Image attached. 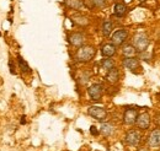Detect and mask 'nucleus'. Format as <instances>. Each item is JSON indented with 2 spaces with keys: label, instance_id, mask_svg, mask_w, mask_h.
<instances>
[{
  "label": "nucleus",
  "instance_id": "1",
  "mask_svg": "<svg viewBox=\"0 0 160 151\" xmlns=\"http://www.w3.org/2000/svg\"><path fill=\"white\" fill-rule=\"evenodd\" d=\"M95 54H96V51L92 46H81L77 52L75 58L80 63H88L94 59Z\"/></svg>",
  "mask_w": 160,
  "mask_h": 151
},
{
  "label": "nucleus",
  "instance_id": "2",
  "mask_svg": "<svg viewBox=\"0 0 160 151\" xmlns=\"http://www.w3.org/2000/svg\"><path fill=\"white\" fill-rule=\"evenodd\" d=\"M149 43H150V41H149V38L148 36L145 35V33H137L134 37H133V47L136 48V51L137 52H144L147 48H148V46H149Z\"/></svg>",
  "mask_w": 160,
  "mask_h": 151
},
{
  "label": "nucleus",
  "instance_id": "3",
  "mask_svg": "<svg viewBox=\"0 0 160 151\" xmlns=\"http://www.w3.org/2000/svg\"><path fill=\"white\" fill-rule=\"evenodd\" d=\"M88 114L92 118H95L96 120H100V122H103L106 118H107V112L105 108L102 107H99V106H91L89 107L88 110Z\"/></svg>",
  "mask_w": 160,
  "mask_h": 151
},
{
  "label": "nucleus",
  "instance_id": "4",
  "mask_svg": "<svg viewBox=\"0 0 160 151\" xmlns=\"http://www.w3.org/2000/svg\"><path fill=\"white\" fill-rule=\"evenodd\" d=\"M140 139H142V136H140L139 132L134 130V129L128 130L127 134H126V136H124V141L129 146H138L140 143Z\"/></svg>",
  "mask_w": 160,
  "mask_h": 151
},
{
  "label": "nucleus",
  "instance_id": "5",
  "mask_svg": "<svg viewBox=\"0 0 160 151\" xmlns=\"http://www.w3.org/2000/svg\"><path fill=\"white\" fill-rule=\"evenodd\" d=\"M128 37V31L124 30V28H121V30H117L116 32H113L112 37H111V43L115 44L116 47L117 46H122L126 39Z\"/></svg>",
  "mask_w": 160,
  "mask_h": 151
},
{
  "label": "nucleus",
  "instance_id": "6",
  "mask_svg": "<svg viewBox=\"0 0 160 151\" xmlns=\"http://www.w3.org/2000/svg\"><path fill=\"white\" fill-rule=\"evenodd\" d=\"M88 94L92 101H99L103 94V86L101 84H94L88 89Z\"/></svg>",
  "mask_w": 160,
  "mask_h": 151
},
{
  "label": "nucleus",
  "instance_id": "7",
  "mask_svg": "<svg viewBox=\"0 0 160 151\" xmlns=\"http://www.w3.org/2000/svg\"><path fill=\"white\" fill-rule=\"evenodd\" d=\"M148 144L149 148L152 149H160V129H154L149 134V139H148Z\"/></svg>",
  "mask_w": 160,
  "mask_h": 151
},
{
  "label": "nucleus",
  "instance_id": "8",
  "mask_svg": "<svg viewBox=\"0 0 160 151\" xmlns=\"http://www.w3.org/2000/svg\"><path fill=\"white\" fill-rule=\"evenodd\" d=\"M137 118H138V112H137V110L128 108V110H126L124 113H123V122H124V124H127V125H133V124L136 123Z\"/></svg>",
  "mask_w": 160,
  "mask_h": 151
},
{
  "label": "nucleus",
  "instance_id": "9",
  "mask_svg": "<svg viewBox=\"0 0 160 151\" xmlns=\"http://www.w3.org/2000/svg\"><path fill=\"white\" fill-rule=\"evenodd\" d=\"M136 124H137V127L142 129V130H147L149 127H150V115L147 113V112H144V113L142 114H138V118H137V120H136Z\"/></svg>",
  "mask_w": 160,
  "mask_h": 151
},
{
  "label": "nucleus",
  "instance_id": "10",
  "mask_svg": "<svg viewBox=\"0 0 160 151\" xmlns=\"http://www.w3.org/2000/svg\"><path fill=\"white\" fill-rule=\"evenodd\" d=\"M122 64H123V66H124L126 69H128V70H131V71H134L136 69H138L140 66L139 60L134 57L124 58L123 61H122Z\"/></svg>",
  "mask_w": 160,
  "mask_h": 151
},
{
  "label": "nucleus",
  "instance_id": "11",
  "mask_svg": "<svg viewBox=\"0 0 160 151\" xmlns=\"http://www.w3.org/2000/svg\"><path fill=\"white\" fill-rule=\"evenodd\" d=\"M69 42H70L72 46L80 48V47L84 46V43H85V36H84L82 33H80V32H75V33L70 35Z\"/></svg>",
  "mask_w": 160,
  "mask_h": 151
},
{
  "label": "nucleus",
  "instance_id": "12",
  "mask_svg": "<svg viewBox=\"0 0 160 151\" xmlns=\"http://www.w3.org/2000/svg\"><path fill=\"white\" fill-rule=\"evenodd\" d=\"M101 54L105 58H111L116 54V46L112 43H106L101 47Z\"/></svg>",
  "mask_w": 160,
  "mask_h": 151
},
{
  "label": "nucleus",
  "instance_id": "13",
  "mask_svg": "<svg viewBox=\"0 0 160 151\" xmlns=\"http://www.w3.org/2000/svg\"><path fill=\"white\" fill-rule=\"evenodd\" d=\"M106 80L110 84H116L120 80V71H118V69L117 68H112L111 70H108L107 74H106Z\"/></svg>",
  "mask_w": 160,
  "mask_h": 151
},
{
  "label": "nucleus",
  "instance_id": "14",
  "mask_svg": "<svg viewBox=\"0 0 160 151\" xmlns=\"http://www.w3.org/2000/svg\"><path fill=\"white\" fill-rule=\"evenodd\" d=\"M100 133L103 136H111L113 133H115V125L112 123H108V122H103L100 127Z\"/></svg>",
  "mask_w": 160,
  "mask_h": 151
},
{
  "label": "nucleus",
  "instance_id": "15",
  "mask_svg": "<svg viewBox=\"0 0 160 151\" xmlns=\"http://www.w3.org/2000/svg\"><path fill=\"white\" fill-rule=\"evenodd\" d=\"M72 21L74 23L79 25V26H86L89 23L88 17L84 16V15H81V14H74V15H72Z\"/></svg>",
  "mask_w": 160,
  "mask_h": 151
},
{
  "label": "nucleus",
  "instance_id": "16",
  "mask_svg": "<svg viewBox=\"0 0 160 151\" xmlns=\"http://www.w3.org/2000/svg\"><path fill=\"white\" fill-rule=\"evenodd\" d=\"M137 53L136 48L133 47V44H124L122 47V54L124 56V58H128V57H134Z\"/></svg>",
  "mask_w": 160,
  "mask_h": 151
},
{
  "label": "nucleus",
  "instance_id": "17",
  "mask_svg": "<svg viewBox=\"0 0 160 151\" xmlns=\"http://www.w3.org/2000/svg\"><path fill=\"white\" fill-rule=\"evenodd\" d=\"M127 12V6L122 2H117L115 6H113V14L117 16V17H122L124 16Z\"/></svg>",
  "mask_w": 160,
  "mask_h": 151
},
{
  "label": "nucleus",
  "instance_id": "18",
  "mask_svg": "<svg viewBox=\"0 0 160 151\" xmlns=\"http://www.w3.org/2000/svg\"><path fill=\"white\" fill-rule=\"evenodd\" d=\"M112 30H113V23H112L111 21L106 20V21L102 23V27H101V32H102V35H103L105 37H108V36L111 35Z\"/></svg>",
  "mask_w": 160,
  "mask_h": 151
},
{
  "label": "nucleus",
  "instance_id": "19",
  "mask_svg": "<svg viewBox=\"0 0 160 151\" xmlns=\"http://www.w3.org/2000/svg\"><path fill=\"white\" fill-rule=\"evenodd\" d=\"M65 5L73 10H81L84 7V2L81 0H65Z\"/></svg>",
  "mask_w": 160,
  "mask_h": 151
},
{
  "label": "nucleus",
  "instance_id": "20",
  "mask_svg": "<svg viewBox=\"0 0 160 151\" xmlns=\"http://www.w3.org/2000/svg\"><path fill=\"white\" fill-rule=\"evenodd\" d=\"M101 68L105 70V71H108L111 70L112 68H115V61L110 58H105L101 60Z\"/></svg>",
  "mask_w": 160,
  "mask_h": 151
},
{
  "label": "nucleus",
  "instance_id": "21",
  "mask_svg": "<svg viewBox=\"0 0 160 151\" xmlns=\"http://www.w3.org/2000/svg\"><path fill=\"white\" fill-rule=\"evenodd\" d=\"M19 65H20L21 70H22L23 73H30V66H28V64H27L20 56H19Z\"/></svg>",
  "mask_w": 160,
  "mask_h": 151
},
{
  "label": "nucleus",
  "instance_id": "22",
  "mask_svg": "<svg viewBox=\"0 0 160 151\" xmlns=\"http://www.w3.org/2000/svg\"><path fill=\"white\" fill-rule=\"evenodd\" d=\"M91 2L96 7H105L106 6V0H91Z\"/></svg>",
  "mask_w": 160,
  "mask_h": 151
},
{
  "label": "nucleus",
  "instance_id": "23",
  "mask_svg": "<svg viewBox=\"0 0 160 151\" xmlns=\"http://www.w3.org/2000/svg\"><path fill=\"white\" fill-rule=\"evenodd\" d=\"M90 133H91L92 135H95V136L99 135V130H98V128H96L95 125H91V127H90Z\"/></svg>",
  "mask_w": 160,
  "mask_h": 151
},
{
  "label": "nucleus",
  "instance_id": "24",
  "mask_svg": "<svg viewBox=\"0 0 160 151\" xmlns=\"http://www.w3.org/2000/svg\"><path fill=\"white\" fill-rule=\"evenodd\" d=\"M20 123H21V124H25V123H26V119H25V115H23V117H21Z\"/></svg>",
  "mask_w": 160,
  "mask_h": 151
},
{
  "label": "nucleus",
  "instance_id": "25",
  "mask_svg": "<svg viewBox=\"0 0 160 151\" xmlns=\"http://www.w3.org/2000/svg\"><path fill=\"white\" fill-rule=\"evenodd\" d=\"M139 1H145V0H139Z\"/></svg>",
  "mask_w": 160,
  "mask_h": 151
},
{
  "label": "nucleus",
  "instance_id": "26",
  "mask_svg": "<svg viewBox=\"0 0 160 151\" xmlns=\"http://www.w3.org/2000/svg\"><path fill=\"white\" fill-rule=\"evenodd\" d=\"M0 36H1V35H0Z\"/></svg>",
  "mask_w": 160,
  "mask_h": 151
}]
</instances>
